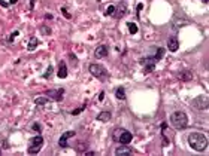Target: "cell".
Returning <instances> with one entry per match:
<instances>
[{"instance_id": "cell-37", "label": "cell", "mask_w": 209, "mask_h": 156, "mask_svg": "<svg viewBox=\"0 0 209 156\" xmlns=\"http://www.w3.org/2000/svg\"><path fill=\"white\" fill-rule=\"evenodd\" d=\"M202 2H203V3H208V0H202Z\"/></svg>"}, {"instance_id": "cell-12", "label": "cell", "mask_w": 209, "mask_h": 156, "mask_svg": "<svg viewBox=\"0 0 209 156\" xmlns=\"http://www.w3.org/2000/svg\"><path fill=\"white\" fill-rule=\"evenodd\" d=\"M108 54H109V46H106V45H100L94 51L96 58H104V57H108Z\"/></svg>"}, {"instance_id": "cell-5", "label": "cell", "mask_w": 209, "mask_h": 156, "mask_svg": "<svg viewBox=\"0 0 209 156\" xmlns=\"http://www.w3.org/2000/svg\"><path fill=\"white\" fill-rule=\"evenodd\" d=\"M191 107L196 110H208L209 107V100L206 95H199L191 100Z\"/></svg>"}, {"instance_id": "cell-30", "label": "cell", "mask_w": 209, "mask_h": 156, "mask_svg": "<svg viewBox=\"0 0 209 156\" xmlns=\"http://www.w3.org/2000/svg\"><path fill=\"white\" fill-rule=\"evenodd\" d=\"M0 6H3V8H8V6H9V3H6L5 0H0Z\"/></svg>"}, {"instance_id": "cell-26", "label": "cell", "mask_w": 209, "mask_h": 156, "mask_svg": "<svg viewBox=\"0 0 209 156\" xmlns=\"http://www.w3.org/2000/svg\"><path fill=\"white\" fill-rule=\"evenodd\" d=\"M123 129H124V128H116V129H115V132H114V140H115V141L118 140V135L121 134Z\"/></svg>"}, {"instance_id": "cell-15", "label": "cell", "mask_w": 209, "mask_h": 156, "mask_svg": "<svg viewBox=\"0 0 209 156\" xmlns=\"http://www.w3.org/2000/svg\"><path fill=\"white\" fill-rule=\"evenodd\" d=\"M39 46V39L37 37H30V40H29V45H27V51H30V52H33L36 48Z\"/></svg>"}, {"instance_id": "cell-10", "label": "cell", "mask_w": 209, "mask_h": 156, "mask_svg": "<svg viewBox=\"0 0 209 156\" xmlns=\"http://www.w3.org/2000/svg\"><path fill=\"white\" fill-rule=\"evenodd\" d=\"M132 140H133V134L130 132V131H127V129H123L121 131V134L118 135V143H121V144H128V143H132Z\"/></svg>"}, {"instance_id": "cell-18", "label": "cell", "mask_w": 209, "mask_h": 156, "mask_svg": "<svg viewBox=\"0 0 209 156\" xmlns=\"http://www.w3.org/2000/svg\"><path fill=\"white\" fill-rule=\"evenodd\" d=\"M51 100L45 95V97H37V98H34V104L36 106H43V104H48Z\"/></svg>"}, {"instance_id": "cell-27", "label": "cell", "mask_w": 209, "mask_h": 156, "mask_svg": "<svg viewBox=\"0 0 209 156\" xmlns=\"http://www.w3.org/2000/svg\"><path fill=\"white\" fill-rule=\"evenodd\" d=\"M61 12H63V15H64V18H67V19H70L72 18V15L67 12V9L66 8H61Z\"/></svg>"}, {"instance_id": "cell-32", "label": "cell", "mask_w": 209, "mask_h": 156, "mask_svg": "<svg viewBox=\"0 0 209 156\" xmlns=\"http://www.w3.org/2000/svg\"><path fill=\"white\" fill-rule=\"evenodd\" d=\"M94 155H96L94 152H87V153H85V156H94Z\"/></svg>"}, {"instance_id": "cell-14", "label": "cell", "mask_w": 209, "mask_h": 156, "mask_svg": "<svg viewBox=\"0 0 209 156\" xmlns=\"http://www.w3.org/2000/svg\"><path fill=\"white\" fill-rule=\"evenodd\" d=\"M57 76L60 79H66L67 77V66L64 61H60L58 62V71H57Z\"/></svg>"}, {"instance_id": "cell-11", "label": "cell", "mask_w": 209, "mask_h": 156, "mask_svg": "<svg viewBox=\"0 0 209 156\" xmlns=\"http://www.w3.org/2000/svg\"><path fill=\"white\" fill-rule=\"evenodd\" d=\"M132 153H133V150H132V147H130L128 144H120L118 147L115 149V155L116 156H128Z\"/></svg>"}, {"instance_id": "cell-20", "label": "cell", "mask_w": 209, "mask_h": 156, "mask_svg": "<svg viewBox=\"0 0 209 156\" xmlns=\"http://www.w3.org/2000/svg\"><path fill=\"white\" fill-rule=\"evenodd\" d=\"M127 27H128V31L132 33V34H136V33H137V30H139V28H137V25H136L135 22H128V24H127Z\"/></svg>"}, {"instance_id": "cell-9", "label": "cell", "mask_w": 209, "mask_h": 156, "mask_svg": "<svg viewBox=\"0 0 209 156\" xmlns=\"http://www.w3.org/2000/svg\"><path fill=\"white\" fill-rule=\"evenodd\" d=\"M126 14H127V5H126V2H121L120 6H115V12H114L112 17L115 19H121Z\"/></svg>"}, {"instance_id": "cell-36", "label": "cell", "mask_w": 209, "mask_h": 156, "mask_svg": "<svg viewBox=\"0 0 209 156\" xmlns=\"http://www.w3.org/2000/svg\"><path fill=\"white\" fill-rule=\"evenodd\" d=\"M45 18H46V19H51V18H52V15H51V14H48V15H45Z\"/></svg>"}, {"instance_id": "cell-8", "label": "cell", "mask_w": 209, "mask_h": 156, "mask_svg": "<svg viewBox=\"0 0 209 156\" xmlns=\"http://www.w3.org/2000/svg\"><path fill=\"white\" fill-rule=\"evenodd\" d=\"M75 134H76L75 131H66V132H63V134L60 135V138H58V146H60L61 149H66V147L69 146L67 140H69L70 137H73Z\"/></svg>"}, {"instance_id": "cell-17", "label": "cell", "mask_w": 209, "mask_h": 156, "mask_svg": "<svg viewBox=\"0 0 209 156\" xmlns=\"http://www.w3.org/2000/svg\"><path fill=\"white\" fill-rule=\"evenodd\" d=\"M178 77H179V79H182V80H191L193 79V73L190 70H184L182 73L178 74Z\"/></svg>"}, {"instance_id": "cell-28", "label": "cell", "mask_w": 209, "mask_h": 156, "mask_svg": "<svg viewBox=\"0 0 209 156\" xmlns=\"http://www.w3.org/2000/svg\"><path fill=\"white\" fill-rule=\"evenodd\" d=\"M18 34H20V31H14V33H12V34L9 36V42H14V40H15V37H17Z\"/></svg>"}, {"instance_id": "cell-29", "label": "cell", "mask_w": 209, "mask_h": 156, "mask_svg": "<svg viewBox=\"0 0 209 156\" xmlns=\"http://www.w3.org/2000/svg\"><path fill=\"white\" fill-rule=\"evenodd\" d=\"M167 144H169V140H167V138H166V135L163 134V146H167Z\"/></svg>"}, {"instance_id": "cell-6", "label": "cell", "mask_w": 209, "mask_h": 156, "mask_svg": "<svg viewBox=\"0 0 209 156\" xmlns=\"http://www.w3.org/2000/svg\"><path fill=\"white\" fill-rule=\"evenodd\" d=\"M159 62V60L155 58V55H151V57H147V58H142L140 60V64L145 69V73H151L155 67V64Z\"/></svg>"}, {"instance_id": "cell-1", "label": "cell", "mask_w": 209, "mask_h": 156, "mask_svg": "<svg viewBox=\"0 0 209 156\" xmlns=\"http://www.w3.org/2000/svg\"><path fill=\"white\" fill-rule=\"evenodd\" d=\"M188 144L196 152H203L208 149V138L200 132H191L188 135Z\"/></svg>"}, {"instance_id": "cell-24", "label": "cell", "mask_w": 209, "mask_h": 156, "mask_svg": "<svg viewBox=\"0 0 209 156\" xmlns=\"http://www.w3.org/2000/svg\"><path fill=\"white\" fill-rule=\"evenodd\" d=\"M32 129H33L34 132H41L42 126H41V123H37V122H36V123H33V125H32Z\"/></svg>"}, {"instance_id": "cell-22", "label": "cell", "mask_w": 209, "mask_h": 156, "mask_svg": "<svg viewBox=\"0 0 209 156\" xmlns=\"http://www.w3.org/2000/svg\"><path fill=\"white\" fill-rule=\"evenodd\" d=\"M114 12H115V6H114V5H111V6H108V8H106V12H104V15H106V17H112V15H114Z\"/></svg>"}, {"instance_id": "cell-35", "label": "cell", "mask_w": 209, "mask_h": 156, "mask_svg": "<svg viewBox=\"0 0 209 156\" xmlns=\"http://www.w3.org/2000/svg\"><path fill=\"white\" fill-rule=\"evenodd\" d=\"M142 8H143V5H142V3H139V5H137V10H140Z\"/></svg>"}, {"instance_id": "cell-16", "label": "cell", "mask_w": 209, "mask_h": 156, "mask_svg": "<svg viewBox=\"0 0 209 156\" xmlns=\"http://www.w3.org/2000/svg\"><path fill=\"white\" fill-rule=\"evenodd\" d=\"M111 118H112L111 112H102V113H99V114H97V119H99L100 122H109V121H111Z\"/></svg>"}, {"instance_id": "cell-21", "label": "cell", "mask_w": 209, "mask_h": 156, "mask_svg": "<svg viewBox=\"0 0 209 156\" xmlns=\"http://www.w3.org/2000/svg\"><path fill=\"white\" fill-rule=\"evenodd\" d=\"M52 70H54V69H52V66H48V69H46V70H45V73L42 74L43 79H49V77L52 76Z\"/></svg>"}, {"instance_id": "cell-19", "label": "cell", "mask_w": 209, "mask_h": 156, "mask_svg": "<svg viewBox=\"0 0 209 156\" xmlns=\"http://www.w3.org/2000/svg\"><path fill=\"white\" fill-rule=\"evenodd\" d=\"M115 97L118 98V100H121V101H123V100H126V91H124V88H123V86H120L118 89L115 91Z\"/></svg>"}, {"instance_id": "cell-33", "label": "cell", "mask_w": 209, "mask_h": 156, "mask_svg": "<svg viewBox=\"0 0 209 156\" xmlns=\"http://www.w3.org/2000/svg\"><path fill=\"white\" fill-rule=\"evenodd\" d=\"M34 8V0H30V9Z\"/></svg>"}, {"instance_id": "cell-25", "label": "cell", "mask_w": 209, "mask_h": 156, "mask_svg": "<svg viewBox=\"0 0 209 156\" xmlns=\"http://www.w3.org/2000/svg\"><path fill=\"white\" fill-rule=\"evenodd\" d=\"M41 31H42L45 36L51 34V28H49V27H46V25H42V27H41Z\"/></svg>"}, {"instance_id": "cell-3", "label": "cell", "mask_w": 209, "mask_h": 156, "mask_svg": "<svg viewBox=\"0 0 209 156\" xmlns=\"http://www.w3.org/2000/svg\"><path fill=\"white\" fill-rule=\"evenodd\" d=\"M42 146H43V137L42 135H36V137L30 138V141H29L27 153L29 155H36V153L41 152Z\"/></svg>"}, {"instance_id": "cell-13", "label": "cell", "mask_w": 209, "mask_h": 156, "mask_svg": "<svg viewBox=\"0 0 209 156\" xmlns=\"http://www.w3.org/2000/svg\"><path fill=\"white\" fill-rule=\"evenodd\" d=\"M178 48H179V40H178V37H176V36L169 37V39H167V49L170 51V52H176Z\"/></svg>"}, {"instance_id": "cell-2", "label": "cell", "mask_w": 209, "mask_h": 156, "mask_svg": "<svg viewBox=\"0 0 209 156\" xmlns=\"http://www.w3.org/2000/svg\"><path fill=\"white\" fill-rule=\"evenodd\" d=\"M170 123L175 129H184L188 125V116L184 112L176 110L170 114Z\"/></svg>"}, {"instance_id": "cell-31", "label": "cell", "mask_w": 209, "mask_h": 156, "mask_svg": "<svg viewBox=\"0 0 209 156\" xmlns=\"http://www.w3.org/2000/svg\"><path fill=\"white\" fill-rule=\"evenodd\" d=\"M103 100H104V92L102 91V92L99 94V101H103Z\"/></svg>"}, {"instance_id": "cell-4", "label": "cell", "mask_w": 209, "mask_h": 156, "mask_svg": "<svg viewBox=\"0 0 209 156\" xmlns=\"http://www.w3.org/2000/svg\"><path fill=\"white\" fill-rule=\"evenodd\" d=\"M88 70H90V73L93 74L96 79H100V80H104L108 77V70L104 69L102 64H90V67H88Z\"/></svg>"}, {"instance_id": "cell-23", "label": "cell", "mask_w": 209, "mask_h": 156, "mask_svg": "<svg viewBox=\"0 0 209 156\" xmlns=\"http://www.w3.org/2000/svg\"><path fill=\"white\" fill-rule=\"evenodd\" d=\"M84 110H85V104H84V106H81V107H78V109H75V110H72V114H73V116H76V114L82 113Z\"/></svg>"}, {"instance_id": "cell-34", "label": "cell", "mask_w": 209, "mask_h": 156, "mask_svg": "<svg viewBox=\"0 0 209 156\" xmlns=\"http://www.w3.org/2000/svg\"><path fill=\"white\" fill-rule=\"evenodd\" d=\"M17 2H18V0H9V3H11V5H15Z\"/></svg>"}, {"instance_id": "cell-7", "label": "cell", "mask_w": 209, "mask_h": 156, "mask_svg": "<svg viewBox=\"0 0 209 156\" xmlns=\"http://www.w3.org/2000/svg\"><path fill=\"white\" fill-rule=\"evenodd\" d=\"M45 95H46L49 100H52V101H61V100H63V95H64V89H63V88H58V89H48Z\"/></svg>"}]
</instances>
